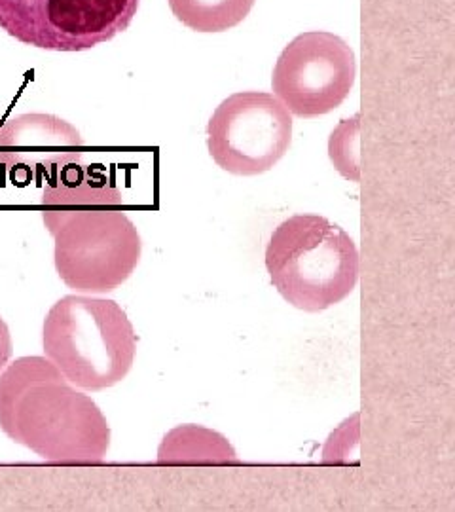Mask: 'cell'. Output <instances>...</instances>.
Here are the masks:
<instances>
[{"mask_svg": "<svg viewBox=\"0 0 455 512\" xmlns=\"http://www.w3.org/2000/svg\"><path fill=\"white\" fill-rule=\"evenodd\" d=\"M14 353V342H12V334L6 325V321L0 317V372L10 363Z\"/></svg>", "mask_w": 455, "mask_h": 512, "instance_id": "13", "label": "cell"}, {"mask_svg": "<svg viewBox=\"0 0 455 512\" xmlns=\"http://www.w3.org/2000/svg\"><path fill=\"white\" fill-rule=\"evenodd\" d=\"M42 346L44 357L74 387L103 391L126 380L137 336L128 313L114 300L69 294L48 311Z\"/></svg>", "mask_w": 455, "mask_h": 512, "instance_id": "3", "label": "cell"}, {"mask_svg": "<svg viewBox=\"0 0 455 512\" xmlns=\"http://www.w3.org/2000/svg\"><path fill=\"white\" fill-rule=\"evenodd\" d=\"M359 114L351 120H342V124L332 131L328 141L330 162L347 181H361L359 165Z\"/></svg>", "mask_w": 455, "mask_h": 512, "instance_id": "12", "label": "cell"}, {"mask_svg": "<svg viewBox=\"0 0 455 512\" xmlns=\"http://www.w3.org/2000/svg\"><path fill=\"white\" fill-rule=\"evenodd\" d=\"M84 152L80 131L54 114H21L0 128V164L25 173L61 171Z\"/></svg>", "mask_w": 455, "mask_h": 512, "instance_id": "8", "label": "cell"}, {"mask_svg": "<svg viewBox=\"0 0 455 512\" xmlns=\"http://www.w3.org/2000/svg\"><path fill=\"white\" fill-rule=\"evenodd\" d=\"M0 429L52 463H99L109 421L48 357H19L0 372Z\"/></svg>", "mask_w": 455, "mask_h": 512, "instance_id": "1", "label": "cell"}, {"mask_svg": "<svg viewBox=\"0 0 455 512\" xmlns=\"http://www.w3.org/2000/svg\"><path fill=\"white\" fill-rule=\"evenodd\" d=\"M272 285L291 306L328 310L355 291L361 258L344 228L321 215H294L273 230L266 247Z\"/></svg>", "mask_w": 455, "mask_h": 512, "instance_id": "2", "label": "cell"}, {"mask_svg": "<svg viewBox=\"0 0 455 512\" xmlns=\"http://www.w3.org/2000/svg\"><path fill=\"white\" fill-rule=\"evenodd\" d=\"M291 143L292 114L273 93H234L220 103L207 126L211 158L241 177L270 171Z\"/></svg>", "mask_w": 455, "mask_h": 512, "instance_id": "6", "label": "cell"}, {"mask_svg": "<svg viewBox=\"0 0 455 512\" xmlns=\"http://www.w3.org/2000/svg\"><path fill=\"white\" fill-rule=\"evenodd\" d=\"M93 207H124L122 190L107 175L78 164L55 173L40 203L42 219L52 236L67 217Z\"/></svg>", "mask_w": 455, "mask_h": 512, "instance_id": "9", "label": "cell"}, {"mask_svg": "<svg viewBox=\"0 0 455 512\" xmlns=\"http://www.w3.org/2000/svg\"><path fill=\"white\" fill-rule=\"evenodd\" d=\"M175 18L198 33H222L239 25L255 0H167Z\"/></svg>", "mask_w": 455, "mask_h": 512, "instance_id": "11", "label": "cell"}, {"mask_svg": "<svg viewBox=\"0 0 455 512\" xmlns=\"http://www.w3.org/2000/svg\"><path fill=\"white\" fill-rule=\"evenodd\" d=\"M357 78V59L344 38L311 31L294 38L273 69V95L298 118L338 109Z\"/></svg>", "mask_w": 455, "mask_h": 512, "instance_id": "7", "label": "cell"}, {"mask_svg": "<svg viewBox=\"0 0 455 512\" xmlns=\"http://www.w3.org/2000/svg\"><path fill=\"white\" fill-rule=\"evenodd\" d=\"M55 270L82 294L116 291L143 255V239L124 207H93L74 213L55 230Z\"/></svg>", "mask_w": 455, "mask_h": 512, "instance_id": "4", "label": "cell"}, {"mask_svg": "<svg viewBox=\"0 0 455 512\" xmlns=\"http://www.w3.org/2000/svg\"><path fill=\"white\" fill-rule=\"evenodd\" d=\"M141 0H0V29L27 46L84 52L124 33Z\"/></svg>", "mask_w": 455, "mask_h": 512, "instance_id": "5", "label": "cell"}, {"mask_svg": "<svg viewBox=\"0 0 455 512\" xmlns=\"http://www.w3.org/2000/svg\"><path fill=\"white\" fill-rule=\"evenodd\" d=\"M236 450L224 435L201 425H179L165 435L158 448V461L167 465L234 463Z\"/></svg>", "mask_w": 455, "mask_h": 512, "instance_id": "10", "label": "cell"}]
</instances>
